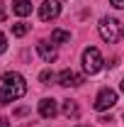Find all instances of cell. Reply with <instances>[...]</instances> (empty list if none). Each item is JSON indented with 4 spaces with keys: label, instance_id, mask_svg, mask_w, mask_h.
I'll return each instance as SVG.
<instances>
[{
    "label": "cell",
    "instance_id": "1",
    "mask_svg": "<svg viewBox=\"0 0 124 127\" xmlns=\"http://www.w3.org/2000/svg\"><path fill=\"white\" fill-rule=\"evenodd\" d=\"M24 93H27V83L17 71H7L0 76V105L12 103L17 98H22Z\"/></svg>",
    "mask_w": 124,
    "mask_h": 127
},
{
    "label": "cell",
    "instance_id": "12",
    "mask_svg": "<svg viewBox=\"0 0 124 127\" xmlns=\"http://www.w3.org/2000/svg\"><path fill=\"white\" fill-rule=\"evenodd\" d=\"M39 81H41L44 86H51L54 81H59V76H56L54 71H41V73H39Z\"/></svg>",
    "mask_w": 124,
    "mask_h": 127
},
{
    "label": "cell",
    "instance_id": "17",
    "mask_svg": "<svg viewBox=\"0 0 124 127\" xmlns=\"http://www.w3.org/2000/svg\"><path fill=\"white\" fill-rule=\"evenodd\" d=\"M109 2H112L114 7H119V10H122V7H124V0H109Z\"/></svg>",
    "mask_w": 124,
    "mask_h": 127
},
{
    "label": "cell",
    "instance_id": "19",
    "mask_svg": "<svg viewBox=\"0 0 124 127\" xmlns=\"http://www.w3.org/2000/svg\"><path fill=\"white\" fill-rule=\"evenodd\" d=\"M122 91H124V78H122Z\"/></svg>",
    "mask_w": 124,
    "mask_h": 127
},
{
    "label": "cell",
    "instance_id": "15",
    "mask_svg": "<svg viewBox=\"0 0 124 127\" xmlns=\"http://www.w3.org/2000/svg\"><path fill=\"white\" fill-rule=\"evenodd\" d=\"M5 17H7V12H5V5H2V0H0V22H5Z\"/></svg>",
    "mask_w": 124,
    "mask_h": 127
},
{
    "label": "cell",
    "instance_id": "8",
    "mask_svg": "<svg viewBox=\"0 0 124 127\" xmlns=\"http://www.w3.org/2000/svg\"><path fill=\"white\" fill-rule=\"evenodd\" d=\"M37 51H39V56H41V59H44L46 64L56 61V49L51 47L49 42H39V44H37Z\"/></svg>",
    "mask_w": 124,
    "mask_h": 127
},
{
    "label": "cell",
    "instance_id": "9",
    "mask_svg": "<svg viewBox=\"0 0 124 127\" xmlns=\"http://www.w3.org/2000/svg\"><path fill=\"white\" fill-rule=\"evenodd\" d=\"M12 12L20 15V17L32 15V2L29 0H12Z\"/></svg>",
    "mask_w": 124,
    "mask_h": 127
},
{
    "label": "cell",
    "instance_id": "5",
    "mask_svg": "<svg viewBox=\"0 0 124 127\" xmlns=\"http://www.w3.org/2000/svg\"><path fill=\"white\" fill-rule=\"evenodd\" d=\"M61 15V2L59 0H44V5L39 7V20L49 22V20H56Z\"/></svg>",
    "mask_w": 124,
    "mask_h": 127
},
{
    "label": "cell",
    "instance_id": "13",
    "mask_svg": "<svg viewBox=\"0 0 124 127\" xmlns=\"http://www.w3.org/2000/svg\"><path fill=\"white\" fill-rule=\"evenodd\" d=\"M27 32H29V27H27L24 22H17V25H12V34H15V37H24Z\"/></svg>",
    "mask_w": 124,
    "mask_h": 127
},
{
    "label": "cell",
    "instance_id": "18",
    "mask_svg": "<svg viewBox=\"0 0 124 127\" xmlns=\"http://www.w3.org/2000/svg\"><path fill=\"white\" fill-rule=\"evenodd\" d=\"M0 127H10V122L7 120H0Z\"/></svg>",
    "mask_w": 124,
    "mask_h": 127
},
{
    "label": "cell",
    "instance_id": "11",
    "mask_svg": "<svg viewBox=\"0 0 124 127\" xmlns=\"http://www.w3.org/2000/svg\"><path fill=\"white\" fill-rule=\"evenodd\" d=\"M51 42H54V44L71 42V32H66V30H54V32H51Z\"/></svg>",
    "mask_w": 124,
    "mask_h": 127
},
{
    "label": "cell",
    "instance_id": "16",
    "mask_svg": "<svg viewBox=\"0 0 124 127\" xmlns=\"http://www.w3.org/2000/svg\"><path fill=\"white\" fill-rule=\"evenodd\" d=\"M27 112H29V108H17V110H15V115L20 117V115H27Z\"/></svg>",
    "mask_w": 124,
    "mask_h": 127
},
{
    "label": "cell",
    "instance_id": "7",
    "mask_svg": "<svg viewBox=\"0 0 124 127\" xmlns=\"http://www.w3.org/2000/svg\"><path fill=\"white\" fill-rule=\"evenodd\" d=\"M56 112H59V105H56L54 98H41L39 100V115L41 117L51 120V117H56Z\"/></svg>",
    "mask_w": 124,
    "mask_h": 127
},
{
    "label": "cell",
    "instance_id": "4",
    "mask_svg": "<svg viewBox=\"0 0 124 127\" xmlns=\"http://www.w3.org/2000/svg\"><path fill=\"white\" fill-rule=\"evenodd\" d=\"M114 103H117V93L112 91V88H102L100 93H97V98H95V110H109V108H114Z\"/></svg>",
    "mask_w": 124,
    "mask_h": 127
},
{
    "label": "cell",
    "instance_id": "14",
    "mask_svg": "<svg viewBox=\"0 0 124 127\" xmlns=\"http://www.w3.org/2000/svg\"><path fill=\"white\" fill-rule=\"evenodd\" d=\"M5 49H7V39H5V34L0 32V54H5Z\"/></svg>",
    "mask_w": 124,
    "mask_h": 127
},
{
    "label": "cell",
    "instance_id": "2",
    "mask_svg": "<svg viewBox=\"0 0 124 127\" xmlns=\"http://www.w3.org/2000/svg\"><path fill=\"white\" fill-rule=\"evenodd\" d=\"M97 32H100V37H102L107 44H117V42L122 39V25H119L114 17H102L100 25H97Z\"/></svg>",
    "mask_w": 124,
    "mask_h": 127
},
{
    "label": "cell",
    "instance_id": "10",
    "mask_svg": "<svg viewBox=\"0 0 124 127\" xmlns=\"http://www.w3.org/2000/svg\"><path fill=\"white\" fill-rule=\"evenodd\" d=\"M63 115H66L68 120H76V117H78V105H76V100H63Z\"/></svg>",
    "mask_w": 124,
    "mask_h": 127
},
{
    "label": "cell",
    "instance_id": "3",
    "mask_svg": "<svg viewBox=\"0 0 124 127\" xmlns=\"http://www.w3.org/2000/svg\"><path fill=\"white\" fill-rule=\"evenodd\" d=\"M102 54H100V49L95 47H88L85 51H83V68H85V73H97L100 68H102Z\"/></svg>",
    "mask_w": 124,
    "mask_h": 127
},
{
    "label": "cell",
    "instance_id": "6",
    "mask_svg": "<svg viewBox=\"0 0 124 127\" xmlns=\"http://www.w3.org/2000/svg\"><path fill=\"white\" fill-rule=\"evenodd\" d=\"M80 83H83V76L76 73V71H71V68H66V71L59 73V86H63V88H78Z\"/></svg>",
    "mask_w": 124,
    "mask_h": 127
}]
</instances>
